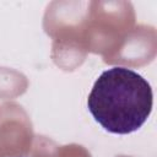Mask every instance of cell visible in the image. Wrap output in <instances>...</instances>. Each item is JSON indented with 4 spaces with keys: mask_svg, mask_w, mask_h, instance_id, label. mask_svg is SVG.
I'll list each match as a JSON object with an SVG mask.
<instances>
[{
    "mask_svg": "<svg viewBox=\"0 0 157 157\" xmlns=\"http://www.w3.org/2000/svg\"><path fill=\"white\" fill-rule=\"evenodd\" d=\"M151 85L136 71L114 66L103 71L93 83L87 107L101 126L119 135L139 130L152 112Z\"/></svg>",
    "mask_w": 157,
    "mask_h": 157,
    "instance_id": "1",
    "label": "cell"
}]
</instances>
